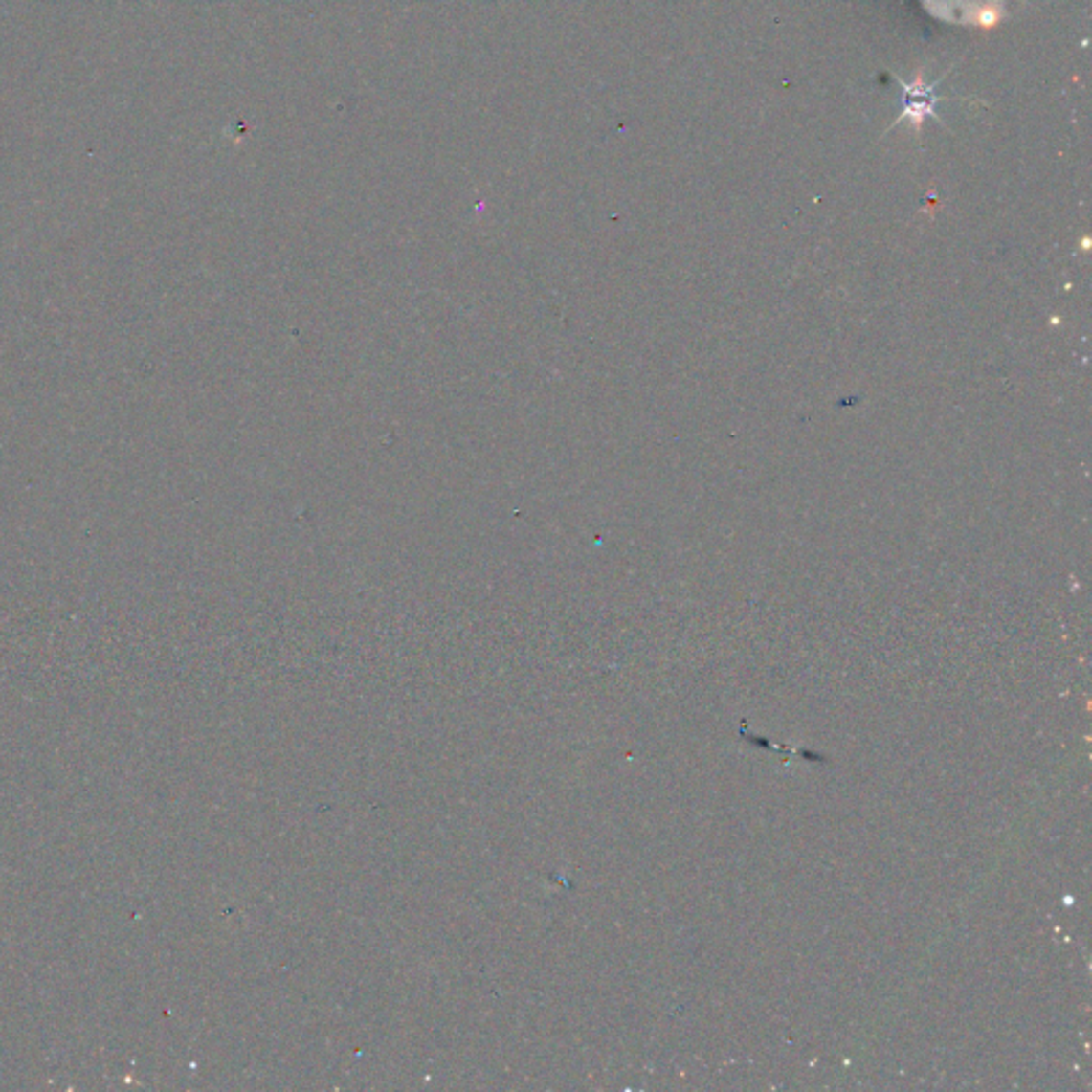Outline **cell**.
I'll use <instances>...</instances> for the list:
<instances>
[{
  "instance_id": "cell-1",
  "label": "cell",
  "mask_w": 1092,
  "mask_h": 1092,
  "mask_svg": "<svg viewBox=\"0 0 1092 1092\" xmlns=\"http://www.w3.org/2000/svg\"><path fill=\"white\" fill-rule=\"evenodd\" d=\"M903 92H904V111L901 120L909 118V123L918 128L926 116L939 118L935 111V102H937L935 88L926 86L922 78H918L913 83H903Z\"/></svg>"
},
{
  "instance_id": "cell-2",
  "label": "cell",
  "mask_w": 1092,
  "mask_h": 1092,
  "mask_svg": "<svg viewBox=\"0 0 1092 1092\" xmlns=\"http://www.w3.org/2000/svg\"><path fill=\"white\" fill-rule=\"evenodd\" d=\"M1003 20V13H1001V7L996 3H984L979 5L973 13H970V22L975 26L984 28V31H992Z\"/></svg>"
}]
</instances>
